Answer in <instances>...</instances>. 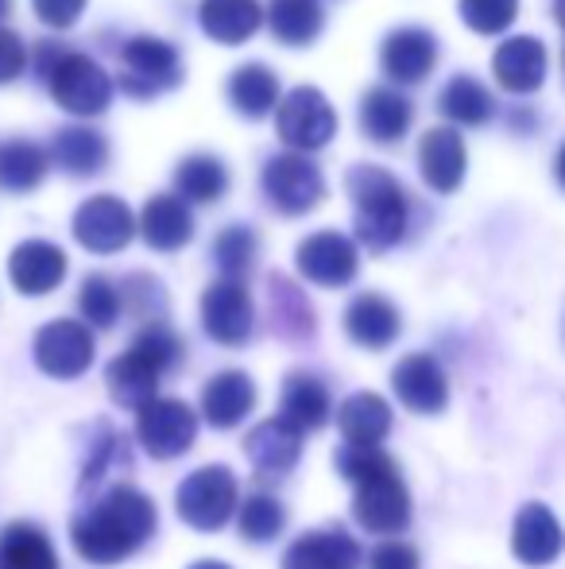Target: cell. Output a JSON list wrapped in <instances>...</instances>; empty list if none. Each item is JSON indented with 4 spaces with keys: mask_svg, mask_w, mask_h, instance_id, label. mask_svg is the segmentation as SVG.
<instances>
[{
    "mask_svg": "<svg viewBox=\"0 0 565 569\" xmlns=\"http://www.w3.org/2000/svg\"><path fill=\"white\" fill-rule=\"evenodd\" d=\"M159 527L155 500L137 485H109L105 492L82 500L70 519V542L90 566H121L151 542Z\"/></svg>",
    "mask_w": 565,
    "mask_h": 569,
    "instance_id": "6da1fadb",
    "label": "cell"
},
{
    "mask_svg": "<svg viewBox=\"0 0 565 569\" xmlns=\"http://www.w3.org/2000/svg\"><path fill=\"white\" fill-rule=\"evenodd\" d=\"M349 198H353V226L356 240L372 252H387L392 244H400L403 232H407L411 206L403 194L400 179L384 167L356 163L349 171Z\"/></svg>",
    "mask_w": 565,
    "mask_h": 569,
    "instance_id": "7a4b0ae2",
    "label": "cell"
},
{
    "mask_svg": "<svg viewBox=\"0 0 565 569\" xmlns=\"http://www.w3.org/2000/svg\"><path fill=\"white\" fill-rule=\"evenodd\" d=\"M39 74L47 78V90L59 101L67 113L74 117H98L109 109L113 101L117 82L105 74L101 62H93L90 54H78L70 47H54V43H39Z\"/></svg>",
    "mask_w": 565,
    "mask_h": 569,
    "instance_id": "3957f363",
    "label": "cell"
},
{
    "mask_svg": "<svg viewBox=\"0 0 565 569\" xmlns=\"http://www.w3.org/2000/svg\"><path fill=\"white\" fill-rule=\"evenodd\" d=\"M241 508V485L229 465H202L174 492V511L186 527L213 535L229 523Z\"/></svg>",
    "mask_w": 565,
    "mask_h": 569,
    "instance_id": "277c9868",
    "label": "cell"
},
{
    "mask_svg": "<svg viewBox=\"0 0 565 569\" xmlns=\"http://www.w3.org/2000/svg\"><path fill=\"white\" fill-rule=\"evenodd\" d=\"M182 82V59L167 39L159 36H137L121 47V74L117 86L132 101H151L171 93Z\"/></svg>",
    "mask_w": 565,
    "mask_h": 569,
    "instance_id": "5b68a950",
    "label": "cell"
},
{
    "mask_svg": "<svg viewBox=\"0 0 565 569\" xmlns=\"http://www.w3.org/2000/svg\"><path fill=\"white\" fill-rule=\"evenodd\" d=\"M137 438L155 461H174L198 442V415L186 399L159 396L137 411Z\"/></svg>",
    "mask_w": 565,
    "mask_h": 569,
    "instance_id": "8992f818",
    "label": "cell"
},
{
    "mask_svg": "<svg viewBox=\"0 0 565 569\" xmlns=\"http://www.w3.org/2000/svg\"><path fill=\"white\" fill-rule=\"evenodd\" d=\"M264 194L283 218H299L325 198V174L310 156L283 151L264 163Z\"/></svg>",
    "mask_w": 565,
    "mask_h": 569,
    "instance_id": "52a82bcc",
    "label": "cell"
},
{
    "mask_svg": "<svg viewBox=\"0 0 565 569\" xmlns=\"http://www.w3.org/2000/svg\"><path fill=\"white\" fill-rule=\"evenodd\" d=\"M275 128H280V140L299 156H310V151L325 148L337 132V113L325 101L322 90L314 86H299L280 101L275 109Z\"/></svg>",
    "mask_w": 565,
    "mask_h": 569,
    "instance_id": "ba28073f",
    "label": "cell"
},
{
    "mask_svg": "<svg viewBox=\"0 0 565 569\" xmlns=\"http://www.w3.org/2000/svg\"><path fill=\"white\" fill-rule=\"evenodd\" d=\"M93 352H98L93 330L85 322H74V318L47 322L36 333V345H31V357H36L39 372L54 376V380H78L82 372H90Z\"/></svg>",
    "mask_w": 565,
    "mask_h": 569,
    "instance_id": "9c48e42d",
    "label": "cell"
},
{
    "mask_svg": "<svg viewBox=\"0 0 565 569\" xmlns=\"http://www.w3.org/2000/svg\"><path fill=\"white\" fill-rule=\"evenodd\" d=\"M353 519L369 535H403L411 527V492L403 485L400 469L380 472V477L356 485L353 492Z\"/></svg>",
    "mask_w": 565,
    "mask_h": 569,
    "instance_id": "30bf717a",
    "label": "cell"
},
{
    "mask_svg": "<svg viewBox=\"0 0 565 569\" xmlns=\"http://www.w3.org/2000/svg\"><path fill=\"white\" fill-rule=\"evenodd\" d=\"M299 263V276L314 287H349L361 271V252H356V240H349L337 229L310 232L306 240L294 252Z\"/></svg>",
    "mask_w": 565,
    "mask_h": 569,
    "instance_id": "8fae6325",
    "label": "cell"
},
{
    "mask_svg": "<svg viewBox=\"0 0 565 569\" xmlns=\"http://www.w3.org/2000/svg\"><path fill=\"white\" fill-rule=\"evenodd\" d=\"M137 229H140V221L132 218L129 206L113 194L90 198V202H82L74 213V240L98 256H113V252H121V248H129Z\"/></svg>",
    "mask_w": 565,
    "mask_h": 569,
    "instance_id": "7c38bea8",
    "label": "cell"
},
{
    "mask_svg": "<svg viewBox=\"0 0 565 569\" xmlns=\"http://www.w3.org/2000/svg\"><path fill=\"white\" fill-rule=\"evenodd\" d=\"M202 326L218 345L236 349L252 338V326H256V310H252V295L236 279H218V283L205 287L202 295Z\"/></svg>",
    "mask_w": 565,
    "mask_h": 569,
    "instance_id": "4fadbf2b",
    "label": "cell"
},
{
    "mask_svg": "<svg viewBox=\"0 0 565 569\" xmlns=\"http://www.w3.org/2000/svg\"><path fill=\"white\" fill-rule=\"evenodd\" d=\"M163 376H167V368L159 365L143 345L132 341L129 349H124L121 357L109 360V368H105L109 399H113L117 407H132V411H140L143 403L159 399V383H163Z\"/></svg>",
    "mask_w": 565,
    "mask_h": 569,
    "instance_id": "5bb4252c",
    "label": "cell"
},
{
    "mask_svg": "<svg viewBox=\"0 0 565 569\" xmlns=\"http://www.w3.org/2000/svg\"><path fill=\"white\" fill-rule=\"evenodd\" d=\"M392 391L415 415H442L450 403V380L430 352H411L392 368Z\"/></svg>",
    "mask_w": 565,
    "mask_h": 569,
    "instance_id": "9a60e30c",
    "label": "cell"
},
{
    "mask_svg": "<svg viewBox=\"0 0 565 569\" xmlns=\"http://www.w3.org/2000/svg\"><path fill=\"white\" fill-rule=\"evenodd\" d=\"M283 569H364V550L345 527L306 531L283 550Z\"/></svg>",
    "mask_w": 565,
    "mask_h": 569,
    "instance_id": "2e32d148",
    "label": "cell"
},
{
    "mask_svg": "<svg viewBox=\"0 0 565 569\" xmlns=\"http://www.w3.org/2000/svg\"><path fill=\"white\" fill-rule=\"evenodd\" d=\"M67 252L51 240H23V244L12 248L8 256V279L20 295H51L54 287L67 279Z\"/></svg>",
    "mask_w": 565,
    "mask_h": 569,
    "instance_id": "e0dca14e",
    "label": "cell"
},
{
    "mask_svg": "<svg viewBox=\"0 0 565 569\" xmlns=\"http://www.w3.org/2000/svg\"><path fill=\"white\" fill-rule=\"evenodd\" d=\"M565 550V531L546 503H523L512 527V555L523 566H551Z\"/></svg>",
    "mask_w": 565,
    "mask_h": 569,
    "instance_id": "ac0fdd59",
    "label": "cell"
},
{
    "mask_svg": "<svg viewBox=\"0 0 565 569\" xmlns=\"http://www.w3.org/2000/svg\"><path fill=\"white\" fill-rule=\"evenodd\" d=\"M437 62V39L426 28H395L380 47V67L395 86H418Z\"/></svg>",
    "mask_w": 565,
    "mask_h": 569,
    "instance_id": "d6986e66",
    "label": "cell"
},
{
    "mask_svg": "<svg viewBox=\"0 0 565 569\" xmlns=\"http://www.w3.org/2000/svg\"><path fill=\"white\" fill-rule=\"evenodd\" d=\"M244 453L256 465L260 477H286L302 457V430L291 427L286 419H264L244 435Z\"/></svg>",
    "mask_w": 565,
    "mask_h": 569,
    "instance_id": "ffe728a7",
    "label": "cell"
},
{
    "mask_svg": "<svg viewBox=\"0 0 565 569\" xmlns=\"http://www.w3.org/2000/svg\"><path fill=\"white\" fill-rule=\"evenodd\" d=\"M256 411V383H252L249 372H236V368H225V372L210 376L202 388V415L213 430H233L241 427L249 415Z\"/></svg>",
    "mask_w": 565,
    "mask_h": 569,
    "instance_id": "44dd1931",
    "label": "cell"
},
{
    "mask_svg": "<svg viewBox=\"0 0 565 569\" xmlns=\"http://www.w3.org/2000/svg\"><path fill=\"white\" fill-rule=\"evenodd\" d=\"M465 140H461L457 128L442 124V128H430L418 143V171H423L426 187H434L437 194H453L465 179Z\"/></svg>",
    "mask_w": 565,
    "mask_h": 569,
    "instance_id": "7402d4cb",
    "label": "cell"
},
{
    "mask_svg": "<svg viewBox=\"0 0 565 569\" xmlns=\"http://www.w3.org/2000/svg\"><path fill=\"white\" fill-rule=\"evenodd\" d=\"M400 330H403L400 310H395V302L384 299V295L364 291L345 307V333H349V341L361 345V349H372V352L387 349V345L400 338Z\"/></svg>",
    "mask_w": 565,
    "mask_h": 569,
    "instance_id": "603a6c76",
    "label": "cell"
},
{
    "mask_svg": "<svg viewBox=\"0 0 565 569\" xmlns=\"http://www.w3.org/2000/svg\"><path fill=\"white\" fill-rule=\"evenodd\" d=\"M140 232L148 240V248L155 252H179L194 240V213L190 202H182L179 194H155L148 198L140 213Z\"/></svg>",
    "mask_w": 565,
    "mask_h": 569,
    "instance_id": "cb8c5ba5",
    "label": "cell"
},
{
    "mask_svg": "<svg viewBox=\"0 0 565 569\" xmlns=\"http://www.w3.org/2000/svg\"><path fill=\"white\" fill-rule=\"evenodd\" d=\"M496 82L512 93H535L546 78V47L535 36H512L507 43H500L496 59Z\"/></svg>",
    "mask_w": 565,
    "mask_h": 569,
    "instance_id": "d4e9b609",
    "label": "cell"
},
{
    "mask_svg": "<svg viewBox=\"0 0 565 569\" xmlns=\"http://www.w3.org/2000/svg\"><path fill=\"white\" fill-rule=\"evenodd\" d=\"M333 415V399L330 388H325L317 376L310 372H291L283 380L280 391V419H286L291 427H299L302 435L310 430H322Z\"/></svg>",
    "mask_w": 565,
    "mask_h": 569,
    "instance_id": "484cf974",
    "label": "cell"
},
{
    "mask_svg": "<svg viewBox=\"0 0 565 569\" xmlns=\"http://www.w3.org/2000/svg\"><path fill=\"white\" fill-rule=\"evenodd\" d=\"M132 472V450H129V438L121 435L117 427L109 422H93V435H90V450H85L82 461V477H78V496L85 500V492L98 496V488L105 485L113 472Z\"/></svg>",
    "mask_w": 565,
    "mask_h": 569,
    "instance_id": "4316f807",
    "label": "cell"
},
{
    "mask_svg": "<svg viewBox=\"0 0 565 569\" xmlns=\"http://www.w3.org/2000/svg\"><path fill=\"white\" fill-rule=\"evenodd\" d=\"M392 403L376 391H356L337 407V427L345 435V446H380L392 435Z\"/></svg>",
    "mask_w": 565,
    "mask_h": 569,
    "instance_id": "83f0119b",
    "label": "cell"
},
{
    "mask_svg": "<svg viewBox=\"0 0 565 569\" xmlns=\"http://www.w3.org/2000/svg\"><path fill=\"white\" fill-rule=\"evenodd\" d=\"M51 163L59 167V171L74 174V179L98 174V171H105V163H109V140L90 124H70V128H62V132H54Z\"/></svg>",
    "mask_w": 565,
    "mask_h": 569,
    "instance_id": "f1b7e54d",
    "label": "cell"
},
{
    "mask_svg": "<svg viewBox=\"0 0 565 569\" xmlns=\"http://www.w3.org/2000/svg\"><path fill=\"white\" fill-rule=\"evenodd\" d=\"M411 109L407 93L392 90V86H376L361 98V132L376 143H400L411 128Z\"/></svg>",
    "mask_w": 565,
    "mask_h": 569,
    "instance_id": "f546056e",
    "label": "cell"
},
{
    "mask_svg": "<svg viewBox=\"0 0 565 569\" xmlns=\"http://www.w3.org/2000/svg\"><path fill=\"white\" fill-rule=\"evenodd\" d=\"M0 569H62V562L43 527L16 519L0 531Z\"/></svg>",
    "mask_w": 565,
    "mask_h": 569,
    "instance_id": "4dcf8cb0",
    "label": "cell"
},
{
    "mask_svg": "<svg viewBox=\"0 0 565 569\" xmlns=\"http://www.w3.org/2000/svg\"><path fill=\"white\" fill-rule=\"evenodd\" d=\"M198 20L210 39L236 47L256 36V28L264 23V8H260V0H202Z\"/></svg>",
    "mask_w": 565,
    "mask_h": 569,
    "instance_id": "1f68e13d",
    "label": "cell"
},
{
    "mask_svg": "<svg viewBox=\"0 0 565 569\" xmlns=\"http://www.w3.org/2000/svg\"><path fill=\"white\" fill-rule=\"evenodd\" d=\"M229 101H233L236 113L249 120L268 117L272 109H280V78L264 62H244L229 78Z\"/></svg>",
    "mask_w": 565,
    "mask_h": 569,
    "instance_id": "d6a6232c",
    "label": "cell"
},
{
    "mask_svg": "<svg viewBox=\"0 0 565 569\" xmlns=\"http://www.w3.org/2000/svg\"><path fill=\"white\" fill-rule=\"evenodd\" d=\"M268 299H272V330L286 341H310L317 330V318L310 299L286 276L268 279Z\"/></svg>",
    "mask_w": 565,
    "mask_h": 569,
    "instance_id": "836d02e7",
    "label": "cell"
},
{
    "mask_svg": "<svg viewBox=\"0 0 565 569\" xmlns=\"http://www.w3.org/2000/svg\"><path fill=\"white\" fill-rule=\"evenodd\" d=\"M229 190V171L218 156H186L179 167H174V194L182 202H198V206H210L218 202L221 194Z\"/></svg>",
    "mask_w": 565,
    "mask_h": 569,
    "instance_id": "e575fe53",
    "label": "cell"
},
{
    "mask_svg": "<svg viewBox=\"0 0 565 569\" xmlns=\"http://www.w3.org/2000/svg\"><path fill=\"white\" fill-rule=\"evenodd\" d=\"M325 12L317 0H272L268 4V28L283 47H310L322 36Z\"/></svg>",
    "mask_w": 565,
    "mask_h": 569,
    "instance_id": "d590c367",
    "label": "cell"
},
{
    "mask_svg": "<svg viewBox=\"0 0 565 569\" xmlns=\"http://www.w3.org/2000/svg\"><path fill=\"white\" fill-rule=\"evenodd\" d=\"M47 167H51V156H47L39 143L31 140H4L0 143V190L8 194H28L39 182L47 179Z\"/></svg>",
    "mask_w": 565,
    "mask_h": 569,
    "instance_id": "8d00e7d4",
    "label": "cell"
},
{
    "mask_svg": "<svg viewBox=\"0 0 565 569\" xmlns=\"http://www.w3.org/2000/svg\"><path fill=\"white\" fill-rule=\"evenodd\" d=\"M283 527H286V508L268 492L244 496V503L236 508V531H241L244 542H272L283 535Z\"/></svg>",
    "mask_w": 565,
    "mask_h": 569,
    "instance_id": "74e56055",
    "label": "cell"
},
{
    "mask_svg": "<svg viewBox=\"0 0 565 569\" xmlns=\"http://www.w3.org/2000/svg\"><path fill=\"white\" fill-rule=\"evenodd\" d=\"M256 256H260V240L249 226H229L213 240V263H218L221 279H236L241 283V276H249L256 268Z\"/></svg>",
    "mask_w": 565,
    "mask_h": 569,
    "instance_id": "f35d334b",
    "label": "cell"
},
{
    "mask_svg": "<svg viewBox=\"0 0 565 569\" xmlns=\"http://www.w3.org/2000/svg\"><path fill=\"white\" fill-rule=\"evenodd\" d=\"M78 310H82L85 326L90 330H113L117 318H121V287L109 276H85L82 291H78Z\"/></svg>",
    "mask_w": 565,
    "mask_h": 569,
    "instance_id": "ab89813d",
    "label": "cell"
},
{
    "mask_svg": "<svg viewBox=\"0 0 565 569\" xmlns=\"http://www.w3.org/2000/svg\"><path fill=\"white\" fill-rule=\"evenodd\" d=\"M442 113L453 120V124H484L492 117V93L484 90L476 78L457 74L442 93Z\"/></svg>",
    "mask_w": 565,
    "mask_h": 569,
    "instance_id": "60d3db41",
    "label": "cell"
},
{
    "mask_svg": "<svg viewBox=\"0 0 565 569\" xmlns=\"http://www.w3.org/2000/svg\"><path fill=\"white\" fill-rule=\"evenodd\" d=\"M333 461H337V472L353 488L364 485V480H372V477H380V472L400 469V465H395V457L387 453L384 446H341Z\"/></svg>",
    "mask_w": 565,
    "mask_h": 569,
    "instance_id": "b9f144b4",
    "label": "cell"
},
{
    "mask_svg": "<svg viewBox=\"0 0 565 569\" xmlns=\"http://www.w3.org/2000/svg\"><path fill=\"white\" fill-rule=\"evenodd\" d=\"M121 302H124V310H132L143 326L163 322V315H167L163 283H159V279H151V276H143V271H137V276H129L121 283Z\"/></svg>",
    "mask_w": 565,
    "mask_h": 569,
    "instance_id": "7bdbcfd3",
    "label": "cell"
},
{
    "mask_svg": "<svg viewBox=\"0 0 565 569\" xmlns=\"http://www.w3.org/2000/svg\"><path fill=\"white\" fill-rule=\"evenodd\" d=\"M519 12V0H461V20L481 36H500Z\"/></svg>",
    "mask_w": 565,
    "mask_h": 569,
    "instance_id": "ee69618b",
    "label": "cell"
},
{
    "mask_svg": "<svg viewBox=\"0 0 565 569\" xmlns=\"http://www.w3.org/2000/svg\"><path fill=\"white\" fill-rule=\"evenodd\" d=\"M364 569H423V558H418V550L411 547V542L387 539V542H380V547L372 550Z\"/></svg>",
    "mask_w": 565,
    "mask_h": 569,
    "instance_id": "f6af8a7d",
    "label": "cell"
},
{
    "mask_svg": "<svg viewBox=\"0 0 565 569\" xmlns=\"http://www.w3.org/2000/svg\"><path fill=\"white\" fill-rule=\"evenodd\" d=\"M28 47H23V39L16 36V31L0 28V86L16 82V78L28 70Z\"/></svg>",
    "mask_w": 565,
    "mask_h": 569,
    "instance_id": "bcb514c9",
    "label": "cell"
},
{
    "mask_svg": "<svg viewBox=\"0 0 565 569\" xmlns=\"http://www.w3.org/2000/svg\"><path fill=\"white\" fill-rule=\"evenodd\" d=\"M36 4V16L47 23V28H74L78 16L85 12V0H31Z\"/></svg>",
    "mask_w": 565,
    "mask_h": 569,
    "instance_id": "7dc6e473",
    "label": "cell"
},
{
    "mask_svg": "<svg viewBox=\"0 0 565 569\" xmlns=\"http://www.w3.org/2000/svg\"><path fill=\"white\" fill-rule=\"evenodd\" d=\"M190 569H233V566H225V562H210V558H205V562H194Z\"/></svg>",
    "mask_w": 565,
    "mask_h": 569,
    "instance_id": "c3c4849f",
    "label": "cell"
},
{
    "mask_svg": "<svg viewBox=\"0 0 565 569\" xmlns=\"http://www.w3.org/2000/svg\"><path fill=\"white\" fill-rule=\"evenodd\" d=\"M554 12H558V20H562V28H565V0H554Z\"/></svg>",
    "mask_w": 565,
    "mask_h": 569,
    "instance_id": "681fc988",
    "label": "cell"
},
{
    "mask_svg": "<svg viewBox=\"0 0 565 569\" xmlns=\"http://www.w3.org/2000/svg\"><path fill=\"white\" fill-rule=\"evenodd\" d=\"M8 8H12V0H0V20L8 16Z\"/></svg>",
    "mask_w": 565,
    "mask_h": 569,
    "instance_id": "f907efd6",
    "label": "cell"
},
{
    "mask_svg": "<svg viewBox=\"0 0 565 569\" xmlns=\"http://www.w3.org/2000/svg\"><path fill=\"white\" fill-rule=\"evenodd\" d=\"M558 174H562V182H565V148H562V159H558Z\"/></svg>",
    "mask_w": 565,
    "mask_h": 569,
    "instance_id": "816d5d0a",
    "label": "cell"
}]
</instances>
